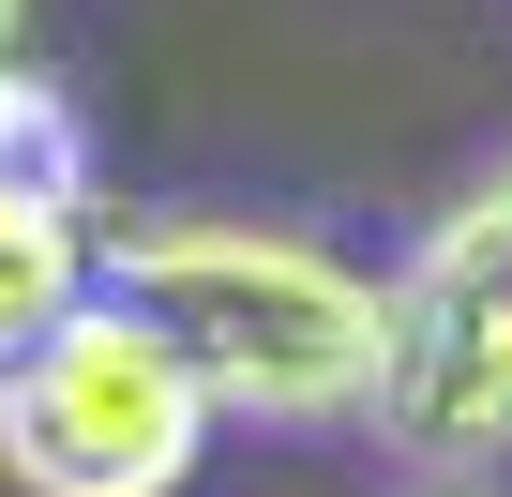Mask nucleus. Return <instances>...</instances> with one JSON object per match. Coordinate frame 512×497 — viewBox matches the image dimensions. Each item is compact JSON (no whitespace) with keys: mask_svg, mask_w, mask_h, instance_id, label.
I'll use <instances>...</instances> for the list:
<instances>
[{"mask_svg":"<svg viewBox=\"0 0 512 497\" xmlns=\"http://www.w3.org/2000/svg\"><path fill=\"white\" fill-rule=\"evenodd\" d=\"M422 497H482V482H422Z\"/></svg>","mask_w":512,"mask_h":497,"instance_id":"obj_7","label":"nucleus"},{"mask_svg":"<svg viewBox=\"0 0 512 497\" xmlns=\"http://www.w3.org/2000/svg\"><path fill=\"white\" fill-rule=\"evenodd\" d=\"M61 302H91V211H31V196H0V362H16Z\"/></svg>","mask_w":512,"mask_h":497,"instance_id":"obj_5","label":"nucleus"},{"mask_svg":"<svg viewBox=\"0 0 512 497\" xmlns=\"http://www.w3.org/2000/svg\"><path fill=\"white\" fill-rule=\"evenodd\" d=\"M0 196L91 211V121H76V91L31 76V61H0Z\"/></svg>","mask_w":512,"mask_h":497,"instance_id":"obj_4","label":"nucleus"},{"mask_svg":"<svg viewBox=\"0 0 512 497\" xmlns=\"http://www.w3.org/2000/svg\"><path fill=\"white\" fill-rule=\"evenodd\" d=\"M196 452H211L196 377L106 287L61 302L16 362H0V467H16V497H181Z\"/></svg>","mask_w":512,"mask_h":497,"instance_id":"obj_3","label":"nucleus"},{"mask_svg":"<svg viewBox=\"0 0 512 497\" xmlns=\"http://www.w3.org/2000/svg\"><path fill=\"white\" fill-rule=\"evenodd\" d=\"M16 31H31V0H0V61H16Z\"/></svg>","mask_w":512,"mask_h":497,"instance_id":"obj_6","label":"nucleus"},{"mask_svg":"<svg viewBox=\"0 0 512 497\" xmlns=\"http://www.w3.org/2000/svg\"><path fill=\"white\" fill-rule=\"evenodd\" d=\"M91 287L166 332V362L196 377L211 422H272V437L362 422L377 272L347 241L287 226V211H136V226H91Z\"/></svg>","mask_w":512,"mask_h":497,"instance_id":"obj_1","label":"nucleus"},{"mask_svg":"<svg viewBox=\"0 0 512 497\" xmlns=\"http://www.w3.org/2000/svg\"><path fill=\"white\" fill-rule=\"evenodd\" d=\"M362 422L422 482H482L512 452V151L452 181V211L407 241V272L377 287Z\"/></svg>","mask_w":512,"mask_h":497,"instance_id":"obj_2","label":"nucleus"}]
</instances>
